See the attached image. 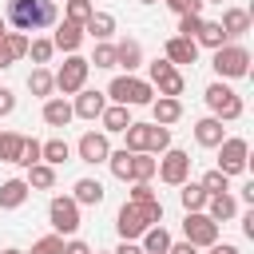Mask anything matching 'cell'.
<instances>
[{
    "mask_svg": "<svg viewBox=\"0 0 254 254\" xmlns=\"http://www.w3.org/2000/svg\"><path fill=\"white\" fill-rule=\"evenodd\" d=\"M155 171H159V179H163L167 187H183V183L190 179V155L179 151V147H167Z\"/></svg>",
    "mask_w": 254,
    "mask_h": 254,
    "instance_id": "cell-5",
    "label": "cell"
},
{
    "mask_svg": "<svg viewBox=\"0 0 254 254\" xmlns=\"http://www.w3.org/2000/svg\"><path fill=\"white\" fill-rule=\"evenodd\" d=\"M194 139H198V147H218L226 135H222V119L218 115H206V119H198L194 123Z\"/></svg>",
    "mask_w": 254,
    "mask_h": 254,
    "instance_id": "cell-17",
    "label": "cell"
},
{
    "mask_svg": "<svg viewBox=\"0 0 254 254\" xmlns=\"http://www.w3.org/2000/svg\"><path fill=\"white\" fill-rule=\"evenodd\" d=\"M222 79H242L246 71H250V52L242 48V44H222V48H214V64H210Z\"/></svg>",
    "mask_w": 254,
    "mask_h": 254,
    "instance_id": "cell-4",
    "label": "cell"
},
{
    "mask_svg": "<svg viewBox=\"0 0 254 254\" xmlns=\"http://www.w3.org/2000/svg\"><path fill=\"white\" fill-rule=\"evenodd\" d=\"M230 36L222 32V24L218 20H202V28H198V36H194V44H206V48H222Z\"/></svg>",
    "mask_w": 254,
    "mask_h": 254,
    "instance_id": "cell-25",
    "label": "cell"
},
{
    "mask_svg": "<svg viewBox=\"0 0 254 254\" xmlns=\"http://www.w3.org/2000/svg\"><path fill=\"white\" fill-rule=\"evenodd\" d=\"M147 71H151V83L159 87V95H175V99L183 95L187 79H183V75L175 71V64H171V60H155V64H151Z\"/></svg>",
    "mask_w": 254,
    "mask_h": 254,
    "instance_id": "cell-11",
    "label": "cell"
},
{
    "mask_svg": "<svg viewBox=\"0 0 254 254\" xmlns=\"http://www.w3.org/2000/svg\"><path fill=\"white\" fill-rule=\"evenodd\" d=\"M83 32H91L95 40H107V36L115 32V16H111V12H91V20L83 24Z\"/></svg>",
    "mask_w": 254,
    "mask_h": 254,
    "instance_id": "cell-28",
    "label": "cell"
},
{
    "mask_svg": "<svg viewBox=\"0 0 254 254\" xmlns=\"http://www.w3.org/2000/svg\"><path fill=\"white\" fill-rule=\"evenodd\" d=\"M155 222H163V202L159 198H147V202H123L119 206V218H115V226H119V234L123 238H139L147 226H155Z\"/></svg>",
    "mask_w": 254,
    "mask_h": 254,
    "instance_id": "cell-1",
    "label": "cell"
},
{
    "mask_svg": "<svg viewBox=\"0 0 254 254\" xmlns=\"http://www.w3.org/2000/svg\"><path fill=\"white\" fill-rule=\"evenodd\" d=\"M103 107H107L103 91H75L71 115H79V119H99V115H103Z\"/></svg>",
    "mask_w": 254,
    "mask_h": 254,
    "instance_id": "cell-13",
    "label": "cell"
},
{
    "mask_svg": "<svg viewBox=\"0 0 254 254\" xmlns=\"http://www.w3.org/2000/svg\"><path fill=\"white\" fill-rule=\"evenodd\" d=\"M167 254H198V246H190V242L183 238V242H171V246H167Z\"/></svg>",
    "mask_w": 254,
    "mask_h": 254,
    "instance_id": "cell-48",
    "label": "cell"
},
{
    "mask_svg": "<svg viewBox=\"0 0 254 254\" xmlns=\"http://www.w3.org/2000/svg\"><path fill=\"white\" fill-rule=\"evenodd\" d=\"M71 198L83 202V206H99V202H103V183H99V179H79Z\"/></svg>",
    "mask_w": 254,
    "mask_h": 254,
    "instance_id": "cell-23",
    "label": "cell"
},
{
    "mask_svg": "<svg viewBox=\"0 0 254 254\" xmlns=\"http://www.w3.org/2000/svg\"><path fill=\"white\" fill-rule=\"evenodd\" d=\"M115 254H143V246H139V242H131V238H123V246H119Z\"/></svg>",
    "mask_w": 254,
    "mask_h": 254,
    "instance_id": "cell-50",
    "label": "cell"
},
{
    "mask_svg": "<svg viewBox=\"0 0 254 254\" xmlns=\"http://www.w3.org/2000/svg\"><path fill=\"white\" fill-rule=\"evenodd\" d=\"M87 71H91V64L83 60V56H67L64 60V67L56 71V87L64 91V95H75V91H83V83H87Z\"/></svg>",
    "mask_w": 254,
    "mask_h": 254,
    "instance_id": "cell-6",
    "label": "cell"
},
{
    "mask_svg": "<svg viewBox=\"0 0 254 254\" xmlns=\"http://www.w3.org/2000/svg\"><path fill=\"white\" fill-rule=\"evenodd\" d=\"M67 155H71V147H67L64 139H48V143H40V163L60 167V163H67Z\"/></svg>",
    "mask_w": 254,
    "mask_h": 254,
    "instance_id": "cell-26",
    "label": "cell"
},
{
    "mask_svg": "<svg viewBox=\"0 0 254 254\" xmlns=\"http://www.w3.org/2000/svg\"><path fill=\"white\" fill-rule=\"evenodd\" d=\"M16 163H20V167H32V163H40V143L24 135V143H20V159H16Z\"/></svg>",
    "mask_w": 254,
    "mask_h": 254,
    "instance_id": "cell-41",
    "label": "cell"
},
{
    "mask_svg": "<svg viewBox=\"0 0 254 254\" xmlns=\"http://www.w3.org/2000/svg\"><path fill=\"white\" fill-rule=\"evenodd\" d=\"M206 214H210L214 222H226V218L238 214V202H234L226 190H222V194H210V198H206Z\"/></svg>",
    "mask_w": 254,
    "mask_h": 254,
    "instance_id": "cell-20",
    "label": "cell"
},
{
    "mask_svg": "<svg viewBox=\"0 0 254 254\" xmlns=\"http://www.w3.org/2000/svg\"><path fill=\"white\" fill-rule=\"evenodd\" d=\"M52 44H56L60 52H75V48L83 44V28H79V24H71V20H64V24L56 28V36H52Z\"/></svg>",
    "mask_w": 254,
    "mask_h": 254,
    "instance_id": "cell-18",
    "label": "cell"
},
{
    "mask_svg": "<svg viewBox=\"0 0 254 254\" xmlns=\"http://www.w3.org/2000/svg\"><path fill=\"white\" fill-rule=\"evenodd\" d=\"M99 119H103V131H107V135H115V131H123V127L131 123V115H127V107H123V103L103 107V115H99Z\"/></svg>",
    "mask_w": 254,
    "mask_h": 254,
    "instance_id": "cell-30",
    "label": "cell"
},
{
    "mask_svg": "<svg viewBox=\"0 0 254 254\" xmlns=\"http://www.w3.org/2000/svg\"><path fill=\"white\" fill-rule=\"evenodd\" d=\"M147 198H159V194L151 190V183H135V187H131V202H147Z\"/></svg>",
    "mask_w": 254,
    "mask_h": 254,
    "instance_id": "cell-46",
    "label": "cell"
},
{
    "mask_svg": "<svg viewBox=\"0 0 254 254\" xmlns=\"http://www.w3.org/2000/svg\"><path fill=\"white\" fill-rule=\"evenodd\" d=\"M167 8L179 12V16H187V12H202V0H167Z\"/></svg>",
    "mask_w": 254,
    "mask_h": 254,
    "instance_id": "cell-45",
    "label": "cell"
},
{
    "mask_svg": "<svg viewBox=\"0 0 254 254\" xmlns=\"http://www.w3.org/2000/svg\"><path fill=\"white\" fill-rule=\"evenodd\" d=\"M4 44H8V56H12V60L28 56V40H24V32H4Z\"/></svg>",
    "mask_w": 254,
    "mask_h": 254,
    "instance_id": "cell-40",
    "label": "cell"
},
{
    "mask_svg": "<svg viewBox=\"0 0 254 254\" xmlns=\"http://www.w3.org/2000/svg\"><path fill=\"white\" fill-rule=\"evenodd\" d=\"M179 198H183V210H202L210 194L202 190V183H183V190H179Z\"/></svg>",
    "mask_w": 254,
    "mask_h": 254,
    "instance_id": "cell-32",
    "label": "cell"
},
{
    "mask_svg": "<svg viewBox=\"0 0 254 254\" xmlns=\"http://www.w3.org/2000/svg\"><path fill=\"white\" fill-rule=\"evenodd\" d=\"M155 159L147 155V151H131V183H147L151 175H155Z\"/></svg>",
    "mask_w": 254,
    "mask_h": 254,
    "instance_id": "cell-27",
    "label": "cell"
},
{
    "mask_svg": "<svg viewBox=\"0 0 254 254\" xmlns=\"http://www.w3.org/2000/svg\"><path fill=\"white\" fill-rule=\"evenodd\" d=\"M28 179H8V183H0V210H16V206H24V198H28Z\"/></svg>",
    "mask_w": 254,
    "mask_h": 254,
    "instance_id": "cell-14",
    "label": "cell"
},
{
    "mask_svg": "<svg viewBox=\"0 0 254 254\" xmlns=\"http://www.w3.org/2000/svg\"><path fill=\"white\" fill-rule=\"evenodd\" d=\"M4 254H24V250H4Z\"/></svg>",
    "mask_w": 254,
    "mask_h": 254,
    "instance_id": "cell-55",
    "label": "cell"
},
{
    "mask_svg": "<svg viewBox=\"0 0 254 254\" xmlns=\"http://www.w3.org/2000/svg\"><path fill=\"white\" fill-rule=\"evenodd\" d=\"M0 36H4V20H0Z\"/></svg>",
    "mask_w": 254,
    "mask_h": 254,
    "instance_id": "cell-56",
    "label": "cell"
},
{
    "mask_svg": "<svg viewBox=\"0 0 254 254\" xmlns=\"http://www.w3.org/2000/svg\"><path fill=\"white\" fill-rule=\"evenodd\" d=\"M44 123L48 127H67L71 123V103L67 99H48L44 103Z\"/></svg>",
    "mask_w": 254,
    "mask_h": 254,
    "instance_id": "cell-22",
    "label": "cell"
},
{
    "mask_svg": "<svg viewBox=\"0 0 254 254\" xmlns=\"http://www.w3.org/2000/svg\"><path fill=\"white\" fill-rule=\"evenodd\" d=\"M202 190H206V194H222V190H226V175H222L218 167L206 171V175H202Z\"/></svg>",
    "mask_w": 254,
    "mask_h": 254,
    "instance_id": "cell-42",
    "label": "cell"
},
{
    "mask_svg": "<svg viewBox=\"0 0 254 254\" xmlns=\"http://www.w3.org/2000/svg\"><path fill=\"white\" fill-rule=\"evenodd\" d=\"M107 163H111V175H115V179H123V183L131 179V151H127V147H123V151H111Z\"/></svg>",
    "mask_w": 254,
    "mask_h": 254,
    "instance_id": "cell-36",
    "label": "cell"
},
{
    "mask_svg": "<svg viewBox=\"0 0 254 254\" xmlns=\"http://www.w3.org/2000/svg\"><path fill=\"white\" fill-rule=\"evenodd\" d=\"M206 107H210L218 119H238V115H242V99H238L226 83H210V87H206Z\"/></svg>",
    "mask_w": 254,
    "mask_h": 254,
    "instance_id": "cell-8",
    "label": "cell"
},
{
    "mask_svg": "<svg viewBox=\"0 0 254 254\" xmlns=\"http://www.w3.org/2000/svg\"><path fill=\"white\" fill-rule=\"evenodd\" d=\"M139 4H155V0H139Z\"/></svg>",
    "mask_w": 254,
    "mask_h": 254,
    "instance_id": "cell-57",
    "label": "cell"
},
{
    "mask_svg": "<svg viewBox=\"0 0 254 254\" xmlns=\"http://www.w3.org/2000/svg\"><path fill=\"white\" fill-rule=\"evenodd\" d=\"M242 230H246V238H254V210L242 218Z\"/></svg>",
    "mask_w": 254,
    "mask_h": 254,
    "instance_id": "cell-53",
    "label": "cell"
},
{
    "mask_svg": "<svg viewBox=\"0 0 254 254\" xmlns=\"http://www.w3.org/2000/svg\"><path fill=\"white\" fill-rule=\"evenodd\" d=\"M52 87H56V75L48 71V67H32V75H28V91L32 95H52Z\"/></svg>",
    "mask_w": 254,
    "mask_h": 254,
    "instance_id": "cell-29",
    "label": "cell"
},
{
    "mask_svg": "<svg viewBox=\"0 0 254 254\" xmlns=\"http://www.w3.org/2000/svg\"><path fill=\"white\" fill-rule=\"evenodd\" d=\"M8 24L20 32H36L56 24V4L52 0H8Z\"/></svg>",
    "mask_w": 254,
    "mask_h": 254,
    "instance_id": "cell-2",
    "label": "cell"
},
{
    "mask_svg": "<svg viewBox=\"0 0 254 254\" xmlns=\"http://www.w3.org/2000/svg\"><path fill=\"white\" fill-rule=\"evenodd\" d=\"M167 147H171V131H167L163 123H151V143H147V151L159 155V151H167Z\"/></svg>",
    "mask_w": 254,
    "mask_h": 254,
    "instance_id": "cell-39",
    "label": "cell"
},
{
    "mask_svg": "<svg viewBox=\"0 0 254 254\" xmlns=\"http://www.w3.org/2000/svg\"><path fill=\"white\" fill-rule=\"evenodd\" d=\"M123 135H127V151H147V143H151V123H127Z\"/></svg>",
    "mask_w": 254,
    "mask_h": 254,
    "instance_id": "cell-31",
    "label": "cell"
},
{
    "mask_svg": "<svg viewBox=\"0 0 254 254\" xmlns=\"http://www.w3.org/2000/svg\"><path fill=\"white\" fill-rule=\"evenodd\" d=\"M246 155H250V147H246V139H222L218 143V171L230 179V175H242L246 171Z\"/></svg>",
    "mask_w": 254,
    "mask_h": 254,
    "instance_id": "cell-9",
    "label": "cell"
},
{
    "mask_svg": "<svg viewBox=\"0 0 254 254\" xmlns=\"http://www.w3.org/2000/svg\"><path fill=\"white\" fill-rule=\"evenodd\" d=\"M32 254H64V234H48L32 246Z\"/></svg>",
    "mask_w": 254,
    "mask_h": 254,
    "instance_id": "cell-43",
    "label": "cell"
},
{
    "mask_svg": "<svg viewBox=\"0 0 254 254\" xmlns=\"http://www.w3.org/2000/svg\"><path fill=\"white\" fill-rule=\"evenodd\" d=\"M218 24H222L226 36H246V32H250V12H246V8H226Z\"/></svg>",
    "mask_w": 254,
    "mask_h": 254,
    "instance_id": "cell-19",
    "label": "cell"
},
{
    "mask_svg": "<svg viewBox=\"0 0 254 254\" xmlns=\"http://www.w3.org/2000/svg\"><path fill=\"white\" fill-rule=\"evenodd\" d=\"M119 64H123L127 71L143 64V48H139V40H119V44H115V67H119Z\"/></svg>",
    "mask_w": 254,
    "mask_h": 254,
    "instance_id": "cell-21",
    "label": "cell"
},
{
    "mask_svg": "<svg viewBox=\"0 0 254 254\" xmlns=\"http://www.w3.org/2000/svg\"><path fill=\"white\" fill-rule=\"evenodd\" d=\"M210 254H238V246H230V242H222V246H218V242H214V246H210Z\"/></svg>",
    "mask_w": 254,
    "mask_h": 254,
    "instance_id": "cell-51",
    "label": "cell"
},
{
    "mask_svg": "<svg viewBox=\"0 0 254 254\" xmlns=\"http://www.w3.org/2000/svg\"><path fill=\"white\" fill-rule=\"evenodd\" d=\"M64 254H91V246H87V242H67Z\"/></svg>",
    "mask_w": 254,
    "mask_h": 254,
    "instance_id": "cell-49",
    "label": "cell"
},
{
    "mask_svg": "<svg viewBox=\"0 0 254 254\" xmlns=\"http://www.w3.org/2000/svg\"><path fill=\"white\" fill-rule=\"evenodd\" d=\"M48 218H52L56 234H75V230H79V202L60 194V198H52V206H48Z\"/></svg>",
    "mask_w": 254,
    "mask_h": 254,
    "instance_id": "cell-10",
    "label": "cell"
},
{
    "mask_svg": "<svg viewBox=\"0 0 254 254\" xmlns=\"http://www.w3.org/2000/svg\"><path fill=\"white\" fill-rule=\"evenodd\" d=\"M28 187H40V190L56 187V171H52V163H32V167H28Z\"/></svg>",
    "mask_w": 254,
    "mask_h": 254,
    "instance_id": "cell-33",
    "label": "cell"
},
{
    "mask_svg": "<svg viewBox=\"0 0 254 254\" xmlns=\"http://www.w3.org/2000/svg\"><path fill=\"white\" fill-rule=\"evenodd\" d=\"M198 28H202V12H187V16H179V36L194 40V36H198Z\"/></svg>",
    "mask_w": 254,
    "mask_h": 254,
    "instance_id": "cell-37",
    "label": "cell"
},
{
    "mask_svg": "<svg viewBox=\"0 0 254 254\" xmlns=\"http://www.w3.org/2000/svg\"><path fill=\"white\" fill-rule=\"evenodd\" d=\"M52 52H56V44H52V40H32V44H28L32 64H48V60H52Z\"/></svg>",
    "mask_w": 254,
    "mask_h": 254,
    "instance_id": "cell-38",
    "label": "cell"
},
{
    "mask_svg": "<svg viewBox=\"0 0 254 254\" xmlns=\"http://www.w3.org/2000/svg\"><path fill=\"white\" fill-rule=\"evenodd\" d=\"M167 60L171 64H194L198 60V44L187 40V36H171L167 40Z\"/></svg>",
    "mask_w": 254,
    "mask_h": 254,
    "instance_id": "cell-15",
    "label": "cell"
},
{
    "mask_svg": "<svg viewBox=\"0 0 254 254\" xmlns=\"http://www.w3.org/2000/svg\"><path fill=\"white\" fill-rule=\"evenodd\" d=\"M12 107H16V95L8 87H0V115H12Z\"/></svg>",
    "mask_w": 254,
    "mask_h": 254,
    "instance_id": "cell-47",
    "label": "cell"
},
{
    "mask_svg": "<svg viewBox=\"0 0 254 254\" xmlns=\"http://www.w3.org/2000/svg\"><path fill=\"white\" fill-rule=\"evenodd\" d=\"M202 4H222V0H202Z\"/></svg>",
    "mask_w": 254,
    "mask_h": 254,
    "instance_id": "cell-54",
    "label": "cell"
},
{
    "mask_svg": "<svg viewBox=\"0 0 254 254\" xmlns=\"http://www.w3.org/2000/svg\"><path fill=\"white\" fill-rule=\"evenodd\" d=\"M20 143H24V135L0 131V163H16V159H20Z\"/></svg>",
    "mask_w": 254,
    "mask_h": 254,
    "instance_id": "cell-35",
    "label": "cell"
},
{
    "mask_svg": "<svg viewBox=\"0 0 254 254\" xmlns=\"http://www.w3.org/2000/svg\"><path fill=\"white\" fill-rule=\"evenodd\" d=\"M183 234L190 246H214L218 242V222L202 210H187V222H183Z\"/></svg>",
    "mask_w": 254,
    "mask_h": 254,
    "instance_id": "cell-7",
    "label": "cell"
},
{
    "mask_svg": "<svg viewBox=\"0 0 254 254\" xmlns=\"http://www.w3.org/2000/svg\"><path fill=\"white\" fill-rule=\"evenodd\" d=\"M91 12H95V4L91 0H67V8H64V20H71V24H87L91 20Z\"/></svg>",
    "mask_w": 254,
    "mask_h": 254,
    "instance_id": "cell-34",
    "label": "cell"
},
{
    "mask_svg": "<svg viewBox=\"0 0 254 254\" xmlns=\"http://www.w3.org/2000/svg\"><path fill=\"white\" fill-rule=\"evenodd\" d=\"M87 64H95V67H115V44H99Z\"/></svg>",
    "mask_w": 254,
    "mask_h": 254,
    "instance_id": "cell-44",
    "label": "cell"
},
{
    "mask_svg": "<svg viewBox=\"0 0 254 254\" xmlns=\"http://www.w3.org/2000/svg\"><path fill=\"white\" fill-rule=\"evenodd\" d=\"M167 246H171V234H167L159 222L143 230V254H167Z\"/></svg>",
    "mask_w": 254,
    "mask_h": 254,
    "instance_id": "cell-24",
    "label": "cell"
},
{
    "mask_svg": "<svg viewBox=\"0 0 254 254\" xmlns=\"http://www.w3.org/2000/svg\"><path fill=\"white\" fill-rule=\"evenodd\" d=\"M0 67H12V56H8V44H4V36H0Z\"/></svg>",
    "mask_w": 254,
    "mask_h": 254,
    "instance_id": "cell-52",
    "label": "cell"
},
{
    "mask_svg": "<svg viewBox=\"0 0 254 254\" xmlns=\"http://www.w3.org/2000/svg\"><path fill=\"white\" fill-rule=\"evenodd\" d=\"M107 95L115 103H123V107H143V103L155 99V87L147 79H135V75H115L111 87H107Z\"/></svg>",
    "mask_w": 254,
    "mask_h": 254,
    "instance_id": "cell-3",
    "label": "cell"
},
{
    "mask_svg": "<svg viewBox=\"0 0 254 254\" xmlns=\"http://www.w3.org/2000/svg\"><path fill=\"white\" fill-rule=\"evenodd\" d=\"M151 111H155V123H163V127H171V123L183 119V103H179L175 95H159V99H151Z\"/></svg>",
    "mask_w": 254,
    "mask_h": 254,
    "instance_id": "cell-16",
    "label": "cell"
},
{
    "mask_svg": "<svg viewBox=\"0 0 254 254\" xmlns=\"http://www.w3.org/2000/svg\"><path fill=\"white\" fill-rule=\"evenodd\" d=\"M107 155H111V143H107V131H87L83 139H79V163H107Z\"/></svg>",
    "mask_w": 254,
    "mask_h": 254,
    "instance_id": "cell-12",
    "label": "cell"
}]
</instances>
